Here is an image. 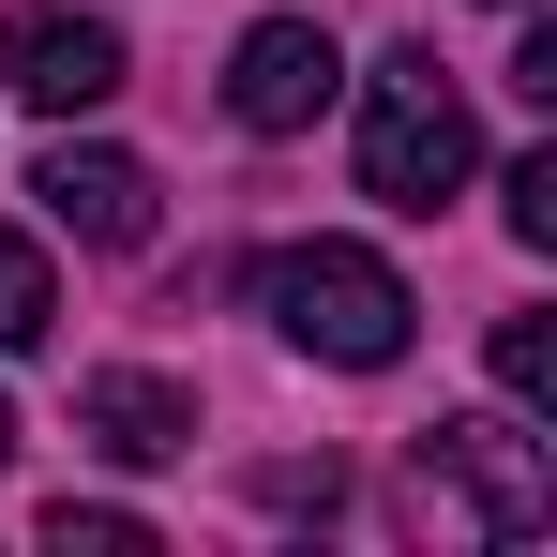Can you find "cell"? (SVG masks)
<instances>
[{"instance_id":"10","label":"cell","mask_w":557,"mask_h":557,"mask_svg":"<svg viewBox=\"0 0 557 557\" xmlns=\"http://www.w3.org/2000/svg\"><path fill=\"white\" fill-rule=\"evenodd\" d=\"M497 211H512V242H528V257H557V151H528V166L497 182Z\"/></svg>"},{"instance_id":"12","label":"cell","mask_w":557,"mask_h":557,"mask_svg":"<svg viewBox=\"0 0 557 557\" xmlns=\"http://www.w3.org/2000/svg\"><path fill=\"white\" fill-rule=\"evenodd\" d=\"M0 467H15V407H0Z\"/></svg>"},{"instance_id":"11","label":"cell","mask_w":557,"mask_h":557,"mask_svg":"<svg viewBox=\"0 0 557 557\" xmlns=\"http://www.w3.org/2000/svg\"><path fill=\"white\" fill-rule=\"evenodd\" d=\"M46 543H61V557H151V528H136V512H76V497H61V512H46Z\"/></svg>"},{"instance_id":"2","label":"cell","mask_w":557,"mask_h":557,"mask_svg":"<svg viewBox=\"0 0 557 557\" xmlns=\"http://www.w3.org/2000/svg\"><path fill=\"white\" fill-rule=\"evenodd\" d=\"M467 182H482V121H467L453 61L437 46H392L362 76V196L376 211H453Z\"/></svg>"},{"instance_id":"7","label":"cell","mask_w":557,"mask_h":557,"mask_svg":"<svg viewBox=\"0 0 557 557\" xmlns=\"http://www.w3.org/2000/svg\"><path fill=\"white\" fill-rule=\"evenodd\" d=\"M76 437H91L106 467H166V453H196V392L151 376V362H106L91 392H76Z\"/></svg>"},{"instance_id":"3","label":"cell","mask_w":557,"mask_h":557,"mask_svg":"<svg viewBox=\"0 0 557 557\" xmlns=\"http://www.w3.org/2000/svg\"><path fill=\"white\" fill-rule=\"evenodd\" d=\"M407 497H422L437 528H467V543H543L557 528V467H543V437H512V422H437V437L407 453Z\"/></svg>"},{"instance_id":"4","label":"cell","mask_w":557,"mask_h":557,"mask_svg":"<svg viewBox=\"0 0 557 557\" xmlns=\"http://www.w3.org/2000/svg\"><path fill=\"white\" fill-rule=\"evenodd\" d=\"M0 91L46 106V121H91V106L121 91V30H106V15H61V0H15V15H0Z\"/></svg>"},{"instance_id":"5","label":"cell","mask_w":557,"mask_h":557,"mask_svg":"<svg viewBox=\"0 0 557 557\" xmlns=\"http://www.w3.org/2000/svg\"><path fill=\"white\" fill-rule=\"evenodd\" d=\"M332 91H347V46H332L317 15H257V30L226 46V121H242V136H301Z\"/></svg>"},{"instance_id":"1","label":"cell","mask_w":557,"mask_h":557,"mask_svg":"<svg viewBox=\"0 0 557 557\" xmlns=\"http://www.w3.org/2000/svg\"><path fill=\"white\" fill-rule=\"evenodd\" d=\"M242 286H257V317H272L301 362H347V376L407 362V317H422V301H407V272H392V257H362V242H272Z\"/></svg>"},{"instance_id":"6","label":"cell","mask_w":557,"mask_h":557,"mask_svg":"<svg viewBox=\"0 0 557 557\" xmlns=\"http://www.w3.org/2000/svg\"><path fill=\"white\" fill-rule=\"evenodd\" d=\"M30 196H46V226L91 242V257H136V242H151V166H136V151H76V136H61V151L30 166Z\"/></svg>"},{"instance_id":"8","label":"cell","mask_w":557,"mask_h":557,"mask_svg":"<svg viewBox=\"0 0 557 557\" xmlns=\"http://www.w3.org/2000/svg\"><path fill=\"white\" fill-rule=\"evenodd\" d=\"M46 332H61V272L30 226H0V347H46Z\"/></svg>"},{"instance_id":"9","label":"cell","mask_w":557,"mask_h":557,"mask_svg":"<svg viewBox=\"0 0 557 557\" xmlns=\"http://www.w3.org/2000/svg\"><path fill=\"white\" fill-rule=\"evenodd\" d=\"M497 392H512L528 422L557 407V317H543V301H528V317H497Z\"/></svg>"}]
</instances>
